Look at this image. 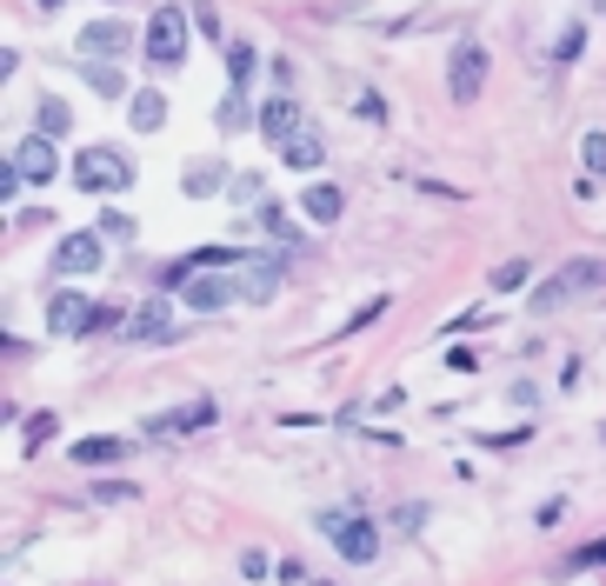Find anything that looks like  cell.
Instances as JSON below:
<instances>
[{
    "instance_id": "cell-1",
    "label": "cell",
    "mask_w": 606,
    "mask_h": 586,
    "mask_svg": "<svg viewBox=\"0 0 606 586\" xmlns=\"http://www.w3.org/2000/svg\"><path fill=\"white\" fill-rule=\"evenodd\" d=\"M73 181H80V194L114 200V194L134 187V160H127L121 147H80V153H73Z\"/></svg>"
},
{
    "instance_id": "cell-2",
    "label": "cell",
    "mask_w": 606,
    "mask_h": 586,
    "mask_svg": "<svg viewBox=\"0 0 606 586\" xmlns=\"http://www.w3.org/2000/svg\"><path fill=\"white\" fill-rule=\"evenodd\" d=\"M313 527L340 547V560H354V566H374V560H380V527H374V520H361V514L320 507V514H313Z\"/></svg>"
},
{
    "instance_id": "cell-3",
    "label": "cell",
    "mask_w": 606,
    "mask_h": 586,
    "mask_svg": "<svg viewBox=\"0 0 606 586\" xmlns=\"http://www.w3.org/2000/svg\"><path fill=\"white\" fill-rule=\"evenodd\" d=\"M140 54H147V67L173 73V67L187 60V14H181V8H153V21H147V34H140Z\"/></svg>"
},
{
    "instance_id": "cell-4",
    "label": "cell",
    "mask_w": 606,
    "mask_h": 586,
    "mask_svg": "<svg viewBox=\"0 0 606 586\" xmlns=\"http://www.w3.org/2000/svg\"><path fill=\"white\" fill-rule=\"evenodd\" d=\"M606 287V261H567L540 294H534V313H553V307H567V300H580V294H599Z\"/></svg>"
},
{
    "instance_id": "cell-5",
    "label": "cell",
    "mask_w": 606,
    "mask_h": 586,
    "mask_svg": "<svg viewBox=\"0 0 606 586\" xmlns=\"http://www.w3.org/2000/svg\"><path fill=\"white\" fill-rule=\"evenodd\" d=\"M94 326H107V313L87 300V294H54V300H47V333H60V341L94 333Z\"/></svg>"
},
{
    "instance_id": "cell-6",
    "label": "cell",
    "mask_w": 606,
    "mask_h": 586,
    "mask_svg": "<svg viewBox=\"0 0 606 586\" xmlns=\"http://www.w3.org/2000/svg\"><path fill=\"white\" fill-rule=\"evenodd\" d=\"M127 341H134V347H167V341H173V307H167V294H140V307L127 313Z\"/></svg>"
},
{
    "instance_id": "cell-7",
    "label": "cell",
    "mask_w": 606,
    "mask_h": 586,
    "mask_svg": "<svg viewBox=\"0 0 606 586\" xmlns=\"http://www.w3.org/2000/svg\"><path fill=\"white\" fill-rule=\"evenodd\" d=\"M101 233H67L60 246H54V274L60 280H87V274H101Z\"/></svg>"
},
{
    "instance_id": "cell-8",
    "label": "cell",
    "mask_w": 606,
    "mask_h": 586,
    "mask_svg": "<svg viewBox=\"0 0 606 586\" xmlns=\"http://www.w3.org/2000/svg\"><path fill=\"white\" fill-rule=\"evenodd\" d=\"M14 174H21V187H47V181L60 174V153H54L47 134H27V140L14 147Z\"/></svg>"
},
{
    "instance_id": "cell-9",
    "label": "cell",
    "mask_w": 606,
    "mask_h": 586,
    "mask_svg": "<svg viewBox=\"0 0 606 586\" xmlns=\"http://www.w3.org/2000/svg\"><path fill=\"white\" fill-rule=\"evenodd\" d=\"M447 88H454V101H473V94L487 88V47H480V41H460V47H454Z\"/></svg>"
},
{
    "instance_id": "cell-10",
    "label": "cell",
    "mask_w": 606,
    "mask_h": 586,
    "mask_svg": "<svg viewBox=\"0 0 606 586\" xmlns=\"http://www.w3.org/2000/svg\"><path fill=\"white\" fill-rule=\"evenodd\" d=\"M214 400H187V406H173V413H153V421L140 427L147 440H173V434H194V427H214Z\"/></svg>"
},
{
    "instance_id": "cell-11",
    "label": "cell",
    "mask_w": 606,
    "mask_h": 586,
    "mask_svg": "<svg viewBox=\"0 0 606 586\" xmlns=\"http://www.w3.org/2000/svg\"><path fill=\"white\" fill-rule=\"evenodd\" d=\"M134 47V27H121V21H87L80 27V60H121Z\"/></svg>"
},
{
    "instance_id": "cell-12",
    "label": "cell",
    "mask_w": 606,
    "mask_h": 586,
    "mask_svg": "<svg viewBox=\"0 0 606 586\" xmlns=\"http://www.w3.org/2000/svg\"><path fill=\"white\" fill-rule=\"evenodd\" d=\"M253 120H260V134H267L274 147H287V140L300 134V101H294V94H274V101H267V107H260Z\"/></svg>"
},
{
    "instance_id": "cell-13",
    "label": "cell",
    "mask_w": 606,
    "mask_h": 586,
    "mask_svg": "<svg viewBox=\"0 0 606 586\" xmlns=\"http://www.w3.org/2000/svg\"><path fill=\"white\" fill-rule=\"evenodd\" d=\"M300 207H307V220H320V227H333V220L346 214V194H340L333 181H313V187L300 194Z\"/></svg>"
},
{
    "instance_id": "cell-14",
    "label": "cell",
    "mask_w": 606,
    "mask_h": 586,
    "mask_svg": "<svg viewBox=\"0 0 606 586\" xmlns=\"http://www.w3.org/2000/svg\"><path fill=\"white\" fill-rule=\"evenodd\" d=\"M220 181H227V166H220V160H187L181 194H187V200H207V194H220Z\"/></svg>"
},
{
    "instance_id": "cell-15",
    "label": "cell",
    "mask_w": 606,
    "mask_h": 586,
    "mask_svg": "<svg viewBox=\"0 0 606 586\" xmlns=\"http://www.w3.org/2000/svg\"><path fill=\"white\" fill-rule=\"evenodd\" d=\"M127 120H134V134H160V127H167V101H160L153 88H140V94L127 101Z\"/></svg>"
},
{
    "instance_id": "cell-16",
    "label": "cell",
    "mask_w": 606,
    "mask_h": 586,
    "mask_svg": "<svg viewBox=\"0 0 606 586\" xmlns=\"http://www.w3.org/2000/svg\"><path fill=\"white\" fill-rule=\"evenodd\" d=\"M227 94H247V80L260 73V54H253V41H227Z\"/></svg>"
},
{
    "instance_id": "cell-17",
    "label": "cell",
    "mask_w": 606,
    "mask_h": 586,
    "mask_svg": "<svg viewBox=\"0 0 606 586\" xmlns=\"http://www.w3.org/2000/svg\"><path fill=\"white\" fill-rule=\"evenodd\" d=\"M73 127V114H67V101L60 94H41V107H34V134H47V140H60Z\"/></svg>"
},
{
    "instance_id": "cell-18",
    "label": "cell",
    "mask_w": 606,
    "mask_h": 586,
    "mask_svg": "<svg viewBox=\"0 0 606 586\" xmlns=\"http://www.w3.org/2000/svg\"><path fill=\"white\" fill-rule=\"evenodd\" d=\"M121 453H127V447H121L114 434H94V440H73V460H80V467H114Z\"/></svg>"
},
{
    "instance_id": "cell-19",
    "label": "cell",
    "mask_w": 606,
    "mask_h": 586,
    "mask_svg": "<svg viewBox=\"0 0 606 586\" xmlns=\"http://www.w3.org/2000/svg\"><path fill=\"white\" fill-rule=\"evenodd\" d=\"M281 160H287V166H294V174H300V166H307V174H313V166H320V160H327V147H320V140H313V134H307V127H300V134H294V140H287V147H281Z\"/></svg>"
},
{
    "instance_id": "cell-20",
    "label": "cell",
    "mask_w": 606,
    "mask_h": 586,
    "mask_svg": "<svg viewBox=\"0 0 606 586\" xmlns=\"http://www.w3.org/2000/svg\"><path fill=\"white\" fill-rule=\"evenodd\" d=\"M87 80H94V94H101V101H121V94H127V73H121V67H107V60H87Z\"/></svg>"
},
{
    "instance_id": "cell-21",
    "label": "cell",
    "mask_w": 606,
    "mask_h": 586,
    "mask_svg": "<svg viewBox=\"0 0 606 586\" xmlns=\"http://www.w3.org/2000/svg\"><path fill=\"white\" fill-rule=\"evenodd\" d=\"M227 194H233V207H253V214L267 207V181H260V174H233Z\"/></svg>"
},
{
    "instance_id": "cell-22",
    "label": "cell",
    "mask_w": 606,
    "mask_h": 586,
    "mask_svg": "<svg viewBox=\"0 0 606 586\" xmlns=\"http://www.w3.org/2000/svg\"><path fill=\"white\" fill-rule=\"evenodd\" d=\"M580 160H586V174L593 181H606V134L593 127V134H580Z\"/></svg>"
},
{
    "instance_id": "cell-23",
    "label": "cell",
    "mask_w": 606,
    "mask_h": 586,
    "mask_svg": "<svg viewBox=\"0 0 606 586\" xmlns=\"http://www.w3.org/2000/svg\"><path fill=\"white\" fill-rule=\"evenodd\" d=\"M260 227H267V233H274L281 246H300V233H294V220H287V214H281L274 200H267V207H260Z\"/></svg>"
},
{
    "instance_id": "cell-24",
    "label": "cell",
    "mask_w": 606,
    "mask_h": 586,
    "mask_svg": "<svg viewBox=\"0 0 606 586\" xmlns=\"http://www.w3.org/2000/svg\"><path fill=\"white\" fill-rule=\"evenodd\" d=\"M527 287V261H500L493 267V294H519Z\"/></svg>"
},
{
    "instance_id": "cell-25",
    "label": "cell",
    "mask_w": 606,
    "mask_h": 586,
    "mask_svg": "<svg viewBox=\"0 0 606 586\" xmlns=\"http://www.w3.org/2000/svg\"><path fill=\"white\" fill-rule=\"evenodd\" d=\"M220 127H227V134L247 127V94H227V101H220Z\"/></svg>"
},
{
    "instance_id": "cell-26",
    "label": "cell",
    "mask_w": 606,
    "mask_h": 586,
    "mask_svg": "<svg viewBox=\"0 0 606 586\" xmlns=\"http://www.w3.org/2000/svg\"><path fill=\"white\" fill-rule=\"evenodd\" d=\"M240 573H247V586H260V579H267V573H281L267 553H240Z\"/></svg>"
},
{
    "instance_id": "cell-27",
    "label": "cell",
    "mask_w": 606,
    "mask_h": 586,
    "mask_svg": "<svg viewBox=\"0 0 606 586\" xmlns=\"http://www.w3.org/2000/svg\"><path fill=\"white\" fill-rule=\"evenodd\" d=\"M586 566H606V540H593V547H580V553L567 560V573H586Z\"/></svg>"
},
{
    "instance_id": "cell-28",
    "label": "cell",
    "mask_w": 606,
    "mask_h": 586,
    "mask_svg": "<svg viewBox=\"0 0 606 586\" xmlns=\"http://www.w3.org/2000/svg\"><path fill=\"white\" fill-rule=\"evenodd\" d=\"M580 47H586V34H580V27H567V34L553 41V60H580Z\"/></svg>"
},
{
    "instance_id": "cell-29",
    "label": "cell",
    "mask_w": 606,
    "mask_h": 586,
    "mask_svg": "<svg viewBox=\"0 0 606 586\" xmlns=\"http://www.w3.org/2000/svg\"><path fill=\"white\" fill-rule=\"evenodd\" d=\"M41 440H54V413H34L27 421V447H41Z\"/></svg>"
},
{
    "instance_id": "cell-30",
    "label": "cell",
    "mask_w": 606,
    "mask_h": 586,
    "mask_svg": "<svg viewBox=\"0 0 606 586\" xmlns=\"http://www.w3.org/2000/svg\"><path fill=\"white\" fill-rule=\"evenodd\" d=\"M101 233H114V240H127V233H134V220H127V214H101Z\"/></svg>"
}]
</instances>
